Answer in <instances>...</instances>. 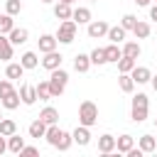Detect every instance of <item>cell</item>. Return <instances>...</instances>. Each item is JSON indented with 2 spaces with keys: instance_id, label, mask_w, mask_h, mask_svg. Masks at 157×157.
Wrapping results in <instances>:
<instances>
[{
  "instance_id": "ba28073f",
  "label": "cell",
  "mask_w": 157,
  "mask_h": 157,
  "mask_svg": "<svg viewBox=\"0 0 157 157\" xmlns=\"http://www.w3.org/2000/svg\"><path fill=\"white\" fill-rule=\"evenodd\" d=\"M20 98H22L25 105H34V101H37V86L22 83V86H20Z\"/></svg>"
},
{
  "instance_id": "4dcf8cb0",
  "label": "cell",
  "mask_w": 157,
  "mask_h": 157,
  "mask_svg": "<svg viewBox=\"0 0 157 157\" xmlns=\"http://www.w3.org/2000/svg\"><path fill=\"white\" fill-rule=\"evenodd\" d=\"M140 52H142V49H140L137 42H125V44H123V56H132V59H137Z\"/></svg>"
},
{
  "instance_id": "7c38bea8",
  "label": "cell",
  "mask_w": 157,
  "mask_h": 157,
  "mask_svg": "<svg viewBox=\"0 0 157 157\" xmlns=\"http://www.w3.org/2000/svg\"><path fill=\"white\" fill-rule=\"evenodd\" d=\"M98 152L101 155H110V152H115V137L113 135H101L98 137Z\"/></svg>"
},
{
  "instance_id": "8fae6325",
  "label": "cell",
  "mask_w": 157,
  "mask_h": 157,
  "mask_svg": "<svg viewBox=\"0 0 157 157\" xmlns=\"http://www.w3.org/2000/svg\"><path fill=\"white\" fill-rule=\"evenodd\" d=\"M47 123L42 120V118H37V120H32L29 123V128H27V132H29V137H34V140H39V137H44L47 135Z\"/></svg>"
},
{
  "instance_id": "f546056e",
  "label": "cell",
  "mask_w": 157,
  "mask_h": 157,
  "mask_svg": "<svg viewBox=\"0 0 157 157\" xmlns=\"http://www.w3.org/2000/svg\"><path fill=\"white\" fill-rule=\"evenodd\" d=\"M135 64H137V61H135L132 56H120V59H118V71H120V74H130V71L135 69Z\"/></svg>"
},
{
  "instance_id": "5bb4252c",
  "label": "cell",
  "mask_w": 157,
  "mask_h": 157,
  "mask_svg": "<svg viewBox=\"0 0 157 157\" xmlns=\"http://www.w3.org/2000/svg\"><path fill=\"white\" fill-rule=\"evenodd\" d=\"M130 76L135 78V83H150V78H152V71H150L147 66H137V64H135V69L130 71Z\"/></svg>"
},
{
  "instance_id": "6da1fadb",
  "label": "cell",
  "mask_w": 157,
  "mask_h": 157,
  "mask_svg": "<svg viewBox=\"0 0 157 157\" xmlns=\"http://www.w3.org/2000/svg\"><path fill=\"white\" fill-rule=\"evenodd\" d=\"M47 142L52 145V147H56V150H61V152H66L69 147H71V142H74V137H71V132H66V130H61L59 125H49L47 128Z\"/></svg>"
},
{
  "instance_id": "9c48e42d",
  "label": "cell",
  "mask_w": 157,
  "mask_h": 157,
  "mask_svg": "<svg viewBox=\"0 0 157 157\" xmlns=\"http://www.w3.org/2000/svg\"><path fill=\"white\" fill-rule=\"evenodd\" d=\"M71 137H74V142H76L78 147H86V145L91 142V130H88L86 125H81V123H78V128L71 132Z\"/></svg>"
},
{
  "instance_id": "9a60e30c",
  "label": "cell",
  "mask_w": 157,
  "mask_h": 157,
  "mask_svg": "<svg viewBox=\"0 0 157 157\" xmlns=\"http://www.w3.org/2000/svg\"><path fill=\"white\" fill-rule=\"evenodd\" d=\"M12 42L7 34H0V61H10L12 59Z\"/></svg>"
},
{
  "instance_id": "1f68e13d",
  "label": "cell",
  "mask_w": 157,
  "mask_h": 157,
  "mask_svg": "<svg viewBox=\"0 0 157 157\" xmlns=\"http://www.w3.org/2000/svg\"><path fill=\"white\" fill-rule=\"evenodd\" d=\"M150 32H152V29H150V25H147V22H140V20H137V25H135L132 34H135L137 39H147V37H150Z\"/></svg>"
},
{
  "instance_id": "b9f144b4",
  "label": "cell",
  "mask_w": 157,
  "mask_h": 157,
  "mask_svg": "<svg viewBox=\"0 0 157 157\" xmlns=\"http://www.w3.org/2000/svg\"><path fill=\"white\" fill-rule=\"evenodd\" d=\"M152 0H135V5H140V7H147Z\"/></svg>"
},
{
  "instance_id": "7a4b0ae2",
  "label": "cell",
  "mask_w": 157,
  "mask_h": 157,
  "mask_svg": "<svg viewBox=\"0 0 157 157\" xmlns=\"http://www.w3.org/2000/svg\"><path fill=\"white\" fill-rule=\"evenodd\" d=\"M147 110H150V101L145 93H135L132 103H130V118L135 123H145L147 120Z\"/></svg>"
},
{
  "instance_id": "f1b7e54d",
  "label": "cell",
  "mask_w": 157,
  "mask_h": 157,
  "mask_svg": "<svg viewBox=\"0 0 157 157\" xmlns=\"http://www.w3.org/2000/svg\"><path fill=\"white\" fill-rule=\"evenodd\" d=\"M125 32H128V29H125V27H123V25H120V27H110V29H108V34H105V37H108V39H110V42H115V44H120V42H123V39H125Z\"/></svg>"
},
{
  "instance_id": "30bf717a",
  "label": "cell",
  "mask_w": 157,
  "mask_h": 157,
  "mask_svg": "<svg viewBox=\"0 0 157 157\" xmlns=\"http://www.w3.org/2000/svg\"><path fill=\"white\" fill-rule=\"evenodd\" d=\"M37 44H39V52L47 54V52H54V49H56L59 39H56V34H42V37L37 39Z\"/></svg>"
},
{
  "instance_id": "681fc988",
  "label": "cell",
  "mask_w": 157,
  "mask_h": 157,
  "mask_svg": "<svg viewBox=\"0 0 157 157\" xmlns=\"http://www.w3.org/2000/svg\"><path fill=\"white\" fill-rule=\"evenodd\" d=\"M91 2H93V0H91Z\"/></svg>"
},
{
  "instance_id": "8d00e7d4",
  "label": "cell",
  "mask_w": 157,
  "mask_h": 157,
  "mask_svg": "<svg viewBox=\"0 0 157 157\" xmlns=\"http://www.w3.org/2000/svg\"><path fill=\"white\" fill-rule=\"evenodd\" d=\"M120 25H123L125 29H130V32H132V29H135V25H137V17H135V15H123Z\"/></svg>"
},
{
  "instance_id": "484cf974",
  "label": "cell",
  "mask_w": 157,
  "mask_h": 157,
  "mask_svg": "<svg viewBox=\"0 0 157 157\" xmlns=\"http://www.w3.org/2000/svg\"><path fill=\"white\" fill-rule=\"evenodd\" d=\"M20 64H22L25 69H37V64H39L37 52H25V54L20 56Z\"/></svg>"
},
{
  "instance_id": "e575fe53",
  "label": "cell",
  "mask_w": 157,
  "mask_h": 157,
  "mask_svg": "<svg viewBox=\"0 0 157 157\" xmlns=\"http://www.w3.org/2000/svg\"><path fill=\"white\" fill-rule=\"evenodd\" d=\"M12 27H15V22H12V15H2L0 17V34H10L12 32Z\"/></svg>"
},
{
  "instance_id": "ee69618b",
  "label": "cell",
  "mask_w": 157,
  "mask_h": 157,
  "mask_svg": "<svg viewBox=\"0 0 157 157\" xmlns=\"http://www.w3.org/2000/svg\"><path fill=\"white\" fill-rule=\"evenodd\" d=\"M59 2H69V5H74V2H76V0H59Z\"/></svg>"
},
{
  "instance_id": "74e56055",
  "label": "cell",
  "mask_w": 157,
  "mask_h": 157,
  "mask_svg": "<svg viewBox=\"0 0 157 157\" xmlns=\"http://www.w3.org/2000/svg\"><path fill=\"white\" fill-rule=\"evenodd\" d=\"M12 91H15V88H12V83H10V78L5 76V78L0 81V98H5V96H7V93H12Z\"/></svg>"
},
{
  "instance_id": "4fadbf2b",
  "label": "cell",
  "mask_w": 157,
  "mask_h": 157,
  "mask_svg": "<svg viewBox=\"0 0 157 157\" xmlns=\"http://www.w3.org/2000/svg\"><path fill=\"white\" fill-rule=\"evenodd\" d=\"M132 147H135V137H132V135H128V132H125V135L115 137V150H118V152L128 155V152H130Z\"/></svg>"
},
{
  "instance_id": "d590c367",
  "label": "cell",
  "mask_w": 157,
  "mask_h": 157,
  "mask_svg": "<svg viewBox=\"0 0 157 157\" xmlns=\"http://www.w3.org/2000/svg\"><path fill=\"white\" fill-rule=\"evenodd\" d=\"M5 12L7 15H20L22 12V0H5Z\"/></svg>"
},
{
  "instance_id": "83f0119b",
  "label": "cell",
  "mask_w": 157,
  "mask_h": 157,
  "mask_svg": "<svg viewBox=\"0 0 157 157\" xmlns=\"http://www.w3.org/2000/svg\"><path fill=\"white\" fill-rule=\"evenodd\" d=\"M15 132H17V123H15L12 118H2V120H0V135L10 137V135H15Z\"/></svg>"
},
{
  "instance_id": "f907efd6",
  "label": "cell",
  "mask_w": 157,
  "mask_h": 157,
  "mask_svg": "<svg viewBox=\"0 0 157 157\" xmlns=\"http://www.w3.org/2000/svg\"><path fill=\"white\" fill-rule=\"evenodd\" d=\"M155 2H157V0H155Z\"/></svg>"
},
{
  "instance_id": "f6af8a7d",
  "label": "cell",
  "mask_w": 157,
  "mask_h": 157,
  "mask_svg": "<svg viewBox=\"0 0 157 157\" xmlns=\"http://www.w3.org/2000/svg\"><path fill=\"white\" fill-rule=\"evenodd\" d=\"M42 2H47V5H49V2H56V0H42Z\"/></svg>"
},
{
  "instance_id": "603a6c76",
  "label": "cell",
  "mask_w": 157,
  "mask_h": 157,
  "mask_svg": "<svg viewBox=\"0 0 157 157\" xmlns=\"http://www.w3.org/2000/svg\"><path fill=\"white\" fill-rule=\"evenodd\" d=\"M39 118H42L47 125H56V120H59V110H56V108H52V105H47V108H42Z\"/></svg>"
},
{
  "instance_id": "277c9868",
  "label": "cell",
  "mask_w": 157,
  "mask_h": 157,
  "mask_svg": "<svg viewBox=\"0 0 157 157\" xmlns=\"http://www.w3.org/2000/svg\"><path fill=\"white\" fill-rule=\"evenodd\" d=\"M66 83H69V74L59 66V69H54L52 71V76H49V88H52V98H59L61 93H64V88H66Z\"/></svg>"
},
{
  "instance_id": "52a82bcc",
  "label": "cell",
  "mask_w": 157,
  "mask_h": 157,
  "mask_svg": "<svg viewBox=\"0 0 157 157\" xmlns=\"http://www.w3.org/2000/svg\"><path fill=\"white\" fill-rule=\"evenodd\" d=\"M61 61H64V56L54 49V52H47L44 54V59H42V66L47 69V71H54V69H59L61 66Z\"/></svg>"
},
{
  "instance_id": "7bdbcfd3",
  "label": "cell",
  "mask_w": 157,
  "mask_h": 157,
  "mask_svg": "<svg viewBox=\"0 0 157 157\" xmlns=\"http://www.w3.org/2000/svg\"><path fill=\"white\" fill-rule=\"evenodd\" d=\"M150 83H152V88H155V93H157V76H152V78H150Z\"/></svg>"
},
{
  "instance_id": "4316f807",
  "label": "cell",
  "mask_w": 157,
  "mask_h": 157,
  "mask_svg": "<svg viewBox=\"0 0 157 157\" xmlns=\"http://www.w3.org/2000/svg\"><path fill=\"white\" fill-rule=\"evenodd\" d=\"M22 147H25V137H20L17 132L7 137V150H10V152H15V155H20V152H22Z\"/></svg>"
},
{
  "instance_id": "cb8c5ba5",
  "label": "cell",
  "mask_w": 157,
  "mask_h": 157,
  "mask_svg": "<svg viewBox=\"0 0 157 157\" xmlns=\"http://www.w3.org/2000/svg\"><path fill=\"white\" fill-rule=\"evenodd\" d=\"M137 147H140L142 152H155V150H157V140H155L152 135H140Z\"/></svg>"
},
{
  "instance_id": "f35d334b",
  "label": "cell",
  "mask_w": 157,
  "mask_h": 157,
  "mask_svg": "<svg viewBox=\"0 0 157 157\" xmlns=\"http://www.w3.org/2000/svg\"><path fill=\"white\" fill-rule=\"evenodd\" d=\"M37 152H39V150H37V147H32V145H25V147H22V152H20V155H37Z\"/></svg>"
},
{
  "instance_id": "ab89813d",
  "label": "cell",
  "mask_w": 157,
  "mask_h": 157,
  "mask_svg": "<svg viewBox=\"0 0 157 157\" xmlns=\"http://www.w3.org/2000/svg\"><path fill=\"white\" fill-rule=\"evenodd\" d=\"M150 20H155V22H157V2L150 7Z\"/></svg>"
},
{
  "instance_id": "5b68a950",
  "label": "cell",
  "mask_w": 157,
  "mask_h": 157,
  "mask_svg": "<svg viewBox=\"0 0 157 157\" xmlns=\"http://www.w3.org/2000/svg\"><path fill=\"white\" fill-rule=\"evenodd\" d=\"M76 22L74 20H61L59 22V29H56V39H59V44H71L74 39H76Z\"/></svg>"
},
{
  "instance_id": "ac0fdd59",
  "label": "cell",
  "mask_w": 157,
  "mask_h": 157,
  "mask_svg": "<svg viewBox=\"0 0 157 157\" xmlns=\"http://www.w3.org/2000/svg\"><path fill=\"white\" fill-rule=\"evenodd\" d=\"M25 71H27V69H25L22 64H12V61L5 66V76H7L10 81H17V78H22V76H25Z\"/></svg>"
},
{
  "instance_id": "ffe728a7",
  "label": "cell",
  "mask_w": 157,
  "mask_h": 157,
  "mask_svg": "<svg viewBox=\"0 0 157 157\" xmlns=\"http://www.w3.org/2000/svg\"><path fill=\"white\" fill-rule=\"evenodd\" d=\"M7 37H10L12 44H25V42L29 39V32H27L25 27H12V32H10Z\"/></svg>"
},
{
  "instance_id": "d4e9b609",
  "label": "cell",
  "mask_w": 157,
  "mask_h": 157,
  "mask_svg": "<svg viewBox=\"0 0 157 157\" xmlns=\"http://www.w3.org/2000/svg\"><path fill=\"white\" fill-rule=\"evenodd\" d=\"M120 56H123V47H120V44H115V42H110V44L105 47V59L118 64V59H120Z\"/></svg>"
},
{
  "instance_id": "bcb514c9",
  "label": "cell",
  "mask_w": 157,
  "mask_h": 157,
  "mask_svg": "<svg viewBox=\"0 0 157 157\" xmlns=\"http://www.w3.org/2000/svg\"><path fill=\"white\" fill-rule=\"evenodd\" d=\"M0 120H2V113H0Z\"/></svg>"
},
{
  "instance_id": "7402d4cb",
  "label": "cell",
  "mask_w": 157,
  "mask_h": 157,
  "mask_svg": "<svg viewBox=\"0 0 157 157\" xmlns=\"http://www.w3.org/2000/svg\"><path fill=\"white\" fill-rule=\"evenodd\" d=\"M118 86H120L123 93H132V91H135V78H132L130 74H120V76H118Z\"/></svg>"
},
{
  "instance_id": "3957f363",
  "label": "cell",
  "mask_w": 157,
  "mask_h": 157,
  "mask_svg": "<svg viewBox=\"0 0 157 157\" xmlns=\"http://www.w3.org/2000/svg\"><path fill=\"white\" fill-rule=\"evenodd\" d=\"M78 123L86 125V128H91V125L98 123V105L93 101H83L78 105Z\"/></svg>"
},
{
  "instance_id": "d6a6232c",
  "label": "cell",
  "mask_w": 157,
  "mask_h": 157,
  "mask_svg": "<svg viewBox=\"0 0 157 157\" xmlns=\"http://www.w3.org/2000/svg\"><path fill=\"white\" fill-rule=\"evenodd\" d=\"M91 64H96V66H103V64H108V59H105V49L96 47V49L91 52Z\"/></svg>"
},
{
  "instance_id": "2e32d148",
  "label": "cell",
  "mask_w": 157,
  "mask_h": 157,
  "mask_svg": "<svg viewBox=\"0 0 157 157\" xmlns=\"http://www.w3.org/2000/svg\"><path fill=\"white\" fill-rule=\"evenodd\" d=\"M71 15H74V7L69 2H56L54 5V17L56 20H71Z\"/></svg>"
},
{
  "instance_id": "d6986e66",
  "label": "cell",
  "mask_w": 157,
  "mask_h": 157,
  "mask_svg": "<svg viewBox=\"0 0 157 157\" xmlns=\"http://www.w3.org/2000/svg\"><path fill=\"white\" fill-rule=\"evenodd\" d=\"M71 20H74L76 25H88V22H91V10H88V7H74Z\"/></svg>"
},
{
  "instance_id": "c3c4849f",
  "label": "cell",
  "mask_w": 157,
  "mask_h": 157,
  "mask_svg": "<svg viewBox=\"0 0 157 157\" xmlns=\"http://www.w3.org/2000/svg\"><path fill=\"white\" fill-rule=\"evenodd\" d=\"M0 17H2V15H0Z\"/></svg>"
},
{
  "instance_id": "836d02e7",
  "label": "cell",
  "mask_w": 157,
  "mask_h": 157,
  "mask_svg": "<svg viewBox=\"0 0 157 157\" xmlns=\"http://www.w3.org/2000/svg\"><path fill=\"white\" fill-rule=\"evenodd\" d=\"M37 98H39V101H49V98H52L49 81H39V83H37Z\"/></svg>"
},
{
  "instance_id": "60d3db41",
  "label": "cell",
  "mask_w": 157,
  "mask_h": 157,
  "mask_svg": "<svg viewBox=\"0 0 157 157\" xmlns=\"http://www.w3.org/2000/svg\"><path fill=\"white\" fill-rule=\"evenodd\" d=\"M7 150V142H5V135H0V155Z\"/></svg>"
},
{
  "instance_id": "8992f818",
  "label": "cell",
  "mask_w": 157,
  "mask_h": 157,
  "mask_svg": "<svg viewBox=\"0 0 157 157\" xmlns=\"http://www.w3.org/2000/svg\"><path fill=\"white\" fill-rule=\"evenodd\" d=\"M108 29H110V25L105 22V20H91L88 22V37L91 39H101V37H105L108 34Z\"/></svg>"
},
{
  "instance_id": "7dc6e473",
  "label": "cell",
  "mask_w": 157,
  "mask_h": 157,
  "mask_svg": "<svg viewBox=\"0 0 157 157\" xmlns=\"http://www.w3.org/2000/svg\"><path fill=\"white\" fill-rule=\"evenodd\" d=\"M155 125H157V118H155Z\"/></svg>"
},
{
  "instance_id": "44dd1931",
  "label": "cell",
  "mask_w": 157,
  "mask_h": 157,
  "mask_svg": "<svg viewBox=\"0 0 157 157\" xmlns=\"http://www.w3.org/2000/svg\"><path fill=\"white\" fill-rule=\"evenodd\" d=\"M0 103H2V108H7V110H15V108L22 103V98H20V91H12V93H7L5 98H0Z\"/></svg>"
},
{
  "instance_id": "e0dca14e",
  "label": "cell",
  "mask_w": 157,
  "mask_h": 157,
  "mask_svg": "<svg viewBox=\"0 0 157 157\" xmlns=\"http://www.w3.org/2000/svg\"><path fill=\"white\" fill-rule=\"evenodd\" d=\"M74 69L78 74H86L91 69V54H76L74 56Z\"/></svg>"
}]
</instances>
